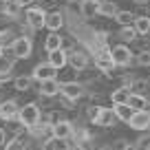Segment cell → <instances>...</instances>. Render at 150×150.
Listing matches in <instances>:
<instances>
[{
	"label": "cell",
	"mask_w": 150,
	"mask_h": 150,
	"mask_svg": "<svg viewBox=\"0 0 150 150\" xmlns=\"http://www.w3.org/2000/svg\"><path fill=\"white\" fill-rule=\"evenodd\" d=\"M18 117H20V122H22L27 128H31V126H35V124L42 119V110H40V106H38L35 102H29V104H24V106H20Z\"/></svg>",
	"instance_id": "1"
},
{
	"label": "cell",
	"mask_w": 150,
	"mask_h": 150,
	"mask_svg": "<svg viewBox=\"0 0 150 150\" xmlns=\"http://www.w3.org/2000/svg\"><path fill=\"white\" fill-rule=\"evenodd\" d=\"M110 55H112V62L117 66H130L132 62H135V51L124 42L115 44V47L110 49Z\"/></svg>",
	"instance_id": "2"
},
{
	"label": "cell",
	"mask_w": 150,
	"mask_h": 150,
	"mask_svg": "<svg viewBox=\"0 0 150 150\" xmlns=\"http://www.w3.org/2000/svg\"><path fill=\"white\" fill-rule=\"evenodd\" d=\"M11 51H13V55L18 57V60H27V57H31L33 53V40L31 35H18L13 40V44H11Z\"/></svg>",
	"instance_id": "3"
},
{
	"label": "cell",
	"mask_w": 150,
	"mask_h": 150,
	"mask_svg": "<svg viewBox=\"0 0 150 150\" xmlns=\"http://www.w3.org/2000/svg\"><path fill=\"white\" fill-rule=\"evenodd\" d=\"M91 64V53L86 49H71L69 51V66H73L75 71H84Z\"/></svg>",
	"instance_id": "4"
},
{
	"label": "cell",
	"mask_w": 150,
	"mask_h": 150,
	"mask_svg": "<svg viewBox=\"0 0 150 150\" xmlns=\"http://www.w3.org/2000/svg\"><path fill=\"white\" fill-rule=\"evenodd\" d=\"M128 126H130L132 130H137V132L150 130V110H148V108H144V110H135V112H132V117H130V122H128Z\"/></svg>",
	"instance_id": "5"
},
{
	"label": "cell",
	"mask_w": 150,
	"mask_h": 150,
	"mask_svg": "<svg viewBox=\"0 0 150 150\" xmlns=\"http://www.w3.org/2000/svg\"><path fill=\"white\" fill-rule=\"evenodd\" d=\"M24 18H27V22L38 31V29H44V24H47V11H44L42 7H29Z\"/></svg>",
	"instance_id": "6"
},
{
	"label": "cell",
	"mask_w": 150,
	"mask_h": 150,
	"mask_svg": "<svg viewBox=\"0 0 150 150\" xmlns=\"http://www.w3.org/2000/svg\"><path fill=\"white\" fill-rule=\"evenodd\" d=\"M84 88L86 86L82 84V82H77V80H71V82H62V91H60V95H64V97H69V99H82L84 97Z\"/></svg>",
	"instance_id": "7"
},
{
	"label": "cell",
	"mask_w": 150,
	"mask_h": 150,
	"mask_svg": "<svg viewBox=\"0 0 150 150\" xmlns=\"http://www.w3.org/2000/svg\"><path fill=\"white\" fill-rule=\"evenodd\" d=\"M57 73H60V71L47 60V62H40V64L33 69V80L35 82H44V80H51V77H57Z\"/></svg>",
	"instance_id": "8"
},
{
	"label": "cell",
	"mask_w": 150,
	"mask_h": 150,
	"mask_svg": "<svg viewBox=\"0 0 150 150\" xmlns=\"http://www.w3.org/2000/svg\"><path fill=\"white\" fill-rule=\"evenodd\" d=\"M117 122H119V119H117V115H115V110H112V106H102V110H99L97 119H95V126L112 128Z\"/></svg>",
	"instance_id": "9"
},
{
	"label": "cell",
	"mask_w": 150,
	"mask_h": 150,
	"mask_svg": "<svg viewBox=\"0 0 150 150\" xmlns=\"http://www.w3.org/2000/svg\"><path fill=\"white\" fill-rule=\"evenodd\" d=\"M73 132H75V124L71 119H62V122L53 124V137H60V139H73Z\"/></svg>",
	"instance_id": "10"
},
{
	"label": "cell",
	"mask_w": 150,
	"mask_h": 150,
	"mask_svg": "<svg viewBox=\"0 0 150 150\" xmlns=\"http://www.w3.org/2000/svg\"><path fill=\"white\" fill-rule=\"evenodd\" d=\"M47 55H49V62H51L57 71H62V69H66V66H69V51H66L64 47H62V49H55V51H49Z\"/></svg>",
	"instance_id": "11"
},
{
	"label": "cell",
	"mask_w": 150,
	"mask_h": 150,
	"mask_svg": "<svg viewBox=\"0 0 150 150\" xmlns=\"http://www.w3.org/2000/svg\"><path fill=\"white\" fill-rule=\"evenodd\" d=\"M62 91V82L57 77H51V80L40 82V95H47V97H57Z\"/></svg>",
	"instance_id": "12"
},
{
	"label": "cell",
	"mask_w": 150,
	"mask_h": 150,
	"mask_svg": "<svg viewBox=\"0 0 150 150\" xmlns=\"http://www.w3.org/2000/svg\"><path fill=\"white\" fill-rule=\"evenodd\" d=\"M80 16L84 20H93L99 16V2L95 0H80Z\"/></svg>",
	"instance_id": "13"
},
{
	"label": "cell",
	"mask_w": 150,
	"mask_h": 150,
	"mask_svg": "<svg viewBox=\"0 0 150 150\" xmlns=\"http://www.w3.org/2000/svg\"><path fill=\"white\" fill-rule=\"evenodd\" d=\"M64 24H66V18H64L62 11H51V13H47V24H44V29H49V31H60Z\"/></svg>",
	"instance_id": "14"
},
{
	"label": "cell",
	"mask_w": 150,
	"mask_h": 150,
	"mask_svg": "<svg viewBox=\"0 0 150 150\" xmlns=\"http://www.w3.org/2000/svg\"><path fill=\"white\" fill-rule=\"evenodd\" d=\"M115 35L119 38V42H124V44H130L132 40H135L139 33H137V29H135V24H122L119 27V31L115 33Z\"/></svg>",
	"instance_id": "15"
},
{
	"label": "cell",
	"mask_w": 150,
	"mask_h": 150,
	"mask_svg": "<svg viewBox=\"0 0 150 150\" xmlns=\"http://www.w3.org/2000/svg\"><path fill=\"white\" fill-rule=\"evenodd\" d=\"M20 112V104L16 99H2V119H16Z\"/></svg>",
	"instance_id": "16"
},
{
	"label": "cell",
	"mask_w": 150,
	"mask_h": 150,
	"mask_svg": "<svg viewBox=\"0 0 150 150\" xmlns=\"http://www.w3.org/2000/svg\"><path fill=\"white\" fill-rule=\"evenodd\" d=\"M64 47V38L60 35V31H49L47 40H44V51H55V49H62Z\"/></svg>",
	"instance_id": "17"
},
{
	"label": "cell",
	"mask_w": 150,
	"mask_h": 150,
	"mask_svg": "<svg viewBox=\"0 0 150 150\" xmlns=\"http://www.w3.org/2000/svg\"><path fill=\"white\" fill-rule=\"evenodd\" d=\"M112 110H115V115H117V119L122 124H128L130 117H132V112H135L130 104H112Z\"/></svg>",
	"instance_id": "18"
},
{
	"label": "cell",
	"mask_w": 150,
	"mask_h": 150,
	"mask_svg": "<svg viewBox=\"0 0 150 150\" xmlns=\"http://www.w3.org/2000/svg\"><path fill=\"white\" fill-rule=\"evenodd\" d=\"M20 11H22V7L16 2V0H7V2H2V16L9 20H16L20 18Z\"/></svg>",
	"instance_id": "19"
},
{
	"label": "cell",
	"mask_w": 150,
	"mask_h": 150,
	"mask_svg": "<svg viewBox=\"0 0 150 150\" xmlns=\"http://www.w3.org/2000/svg\"><path fill=\"white\" fill-rule=\"evenodd\" d=\"M132 91L126 88V86H119L110 93V104H128V97H130Z\"/></svg>",
	"instance_id": "20"
},
{
	"label": "cell",
	"mask_w": 150,
	"mask_h": 150,
	"mask_svg": "<svg viewBox=\"0 0 150 150\" xmlns=\"http://www.w3.org/2000/svg\"><path fill=\"white\" fill-rule=\"evenodd\" d=\"M128 104L132 106V110H144V108H148V95L130 93V97H128Z\"/></svg>",
	"instance_id": "21"
},
{
	"label": "cell",
	"mask_w": 150,
	"mask_h": 150,
	"mask_svg": "<svg viewBox=\"0 0 150 150\" xmlns=\"http://www.w3.org/2000/svg\"><path fill=\"white\" fill-rule=\"evenodd\" d=\"M31 84H33V75H18V77L13 80V88L20 91V93L31 91Z\"/></svg>",
	"instance_id": "22"
},
{
	"label": "cell",
	"mask_w": 150,
	"mask_h": 150,
	"mask_svg": "<svg viewBox=\"0 0 150 150\" xmlns=\"http://www.w3.org/2000/svg\"><path fill=\"white\" fill-rule=\"evenodd\" d=\"M117 5H115V2H112V0H104L102 5H99V16H102V18H115V16H117Z\"/></svg>",
	"instance_id": "23"
},
{
	"label": "cell",
	"mask_w": 150,
	"mask_h": 150,
	"mask_svg": "<svg viewBox=\"0 0 150 150\" xmlns=\"http://www.w3.org/2000/svg\"><path fill=\"white\" fill-rule=\"evenodd\" d=\"M132 24H135V29H137L139 35H150V18L148 16H137Z\"/></svg>",
	"instance_id": "24"
},
{
	"label": "cell",
	"mask_w": 150,
	"mask_h": 150,
	"mask_svg": "<svg viewBox=\"0 0 150 150\" xmlns=\"http://www.w3.org/2000/svg\"><path fill=\"white\" fill-rule=\"evenodd\" d=\"M135 18H137V13L135 11H128V9H124V11H117V16H115V22L122 27V24H132L135 22Z\"/></svg>",
	"instance_id": "25"
},
{
	"label": "cell",
	"mask_w": 150,
	"mask_h": 150,
	"mask_svg": "<svg viewBox=\"0 0 150 150\" xmlns=\"http://www.w3.org/2000/svg\"><path fill=\"white\" fill-rule=\"evenodd\" d=\"M13 40H16V33L11 29H2L0 31V47H11Z\"/></svg>",
	"instance_id": "26"
},
{
	"label": "cell",
	"mask_w": 150,
	"mask_h": 150,
	"mask_svg": "<svg viewBox=\"0 0 150 150\" xmlns=\"http://www.w3.org/2000/svg\"><path fill=\"white\" fill-rule=\"evenodd\" d=\"M135 64L137 66H150V49L148 51H139L135 55Z\"/></svg>",
	"instance_id": "27"
},
{
	"label": "cell",
	"mask_w": 150,
	"mask_h": 150,
	"mask_svg": "<svg viewBox=\"0 0 150 150\" xmlns=\"http://www.w3.org/2000/svg\"><path fill=\"white\" fill-rule=\"evenodd\" d=\"M99 110H102V106H99V104H91V106L86 108V119H88L91 124H95V119H97Z\"/></svg>",
	"instance_id": "28"
},
{
	"label": "cell",
	"mask_w": 150,
	"mask_h": 150,
	"mask_svg": "<svg viewBox=\"0 0 150 150\" xmlns=\"http://www.w3.org/2000/svg\"><path fill=\"white\" fill-rule=\"evenodd\" d=\"M93 35H95V42H97L99 47H106L108 38H110L112 33H108V31H93Z\"/></svg>",
	"instance_id": "29"
},
{
	"label": "cell",
	"mask_w": 150,
	"mask_h": 150,
	"mask_svg": "<svg viewBox=\"0 0 150 150\" xmlns=\"http://www.w3.org/2000/svg\"><path fill=\"white\" fill-rule=\"evenodd\" d=\"M42 119H44V122H49V124H57V122L64 119V115H62L60 110H51L49 115H42Z\"/></svg>",
	"instance_id": "30"
},
{
	"label": "cell",
	"mask_w": 150,
	"mask_h": 150,
	"mask_svg": "<svg viewBox=\"0 0 150 150\" xmlns=\"http://www.w3.org/2000/svg\"><path fill=\"white\" fill-rule=\"evenodd\" d=\"M122 69H124V66H117V64H115L110 71H106L104 75H106L108 80H117V77H122V75H124V71H122Z\"/></svg>",
	"instance_id": "31"
},
{
	"label": "cell",
	"mask_w": 150,
	"mask_h": 150,
	"mask_svg": "<svg viewBox=\"0 0 150 150\" xmlns=\"http://www.w3.org/2000/svg\"><path fill=\"white\" fill-rule=\"evenodd\" d=\"M5 146H7V130L0 128V148H5Z\"/></svg>",
	"instance_id": "32"
},
{
	"label": "cell",
	"mask_w": 150,
	"mask_h": 150,
	"mask_svg": "<svg viewBox=\"0 0 150 150\" xmlns=\"http://www.w3.org/2000/svg\"><path fill=\"white\" fill-rule=\"evenodd\" d=\"M16 2H18V5L22 7V9H24V7H31L33 2H35V0H16Z\"/></svg>",
	"instance_id": "33"
},
{
	"label": "cell",
	"mask_w": 150,
	"mask_h": 150,
	"mask_svg": "<svg viewBox=\"0 0 150 150\" xmlns=\"http://www.w3.org/2000/svg\"><path fill=\"white\" fill-rule=\"evenodd\" d=\"M137 5H150V0H135Z\"/></svg>",
	"instance_id": "34"
},
{
	"label": "cell",
	"mask_w": 150,
	"mask_h": 150,
	"mask_svg": "<svg viewBox=\"0 0 150 150\" xmlns=\"http://www.w3.org/2000/svg\"><path fill=\"white\" fill-rule=\"evenodd\" d=\"M0 117H2V99H0Z\"/></svg>",
	"instance_id": "35"
},
{
	"label": "cell",
	"mask_w": 150,
	"mask_h": 150,
	"mask_svg": "<svg viewBox=\"0 0 150 150\" xmlns=\"http://www.w3.org/2000/svg\"><path fill=\"white\" fill-rule=\"evenodd\" d=\"M148 110H150V97H148Z\"/></svg>",
	"instance_id": "36"
},
{
	"label": "cell",
	"mask_w": 150,
	"mask_h": 150,
	"mask_svg": "<svg viewBox=\"0 0 150 150\" xmlns=\"http://www.w3.org/2000/svg\"><path fill=\"white\" fill-rule=\"evenodd\" d=\"M95 2H99V5H102V2H104V0H95Z\"/></svg>",
	"instance_id": "37"
},
{
	"label": "cell",
	"mask_w": 150,
	"mask_h": 150,
	"mask_svg": "<svg viewBox=\"0 0 150 150\" xmlns=\"http://www.w3.org/2000/svg\"><path fill=\"white\" fill-rule=\"evenodd\" d=\"M0 2H7V0H0Z\"/></svg>",
	"instance_id": "38"
}]
</instances>
